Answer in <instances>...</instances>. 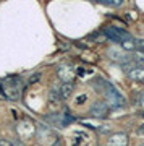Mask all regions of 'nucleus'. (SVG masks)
<instances>
[{
    "label": "nucleus",
    "instance_id": "f257e3e1",
    "mask_svg": "<svg viewBox=\"0 0 144 146\" xmlns=\"http://www.w3.org/2000/svg\"><path fill=\"white\" fill-rule=\"evenodd\" d=\"M104 36L107 37L108 41L115 42V44H123L125 41L133 39L129 33H126L125 29H122V28H113V26L107 28V29L104 31Z\"/></svg>",
    "mask_w": 144,
    "mask_h": 146
},
{
    "label": "nucleus",
    "instance_id": "f03ea898",
    "mask_svg": "<svg viewBox=\"0 0 144 146\" xmlns=\"http://www.w3.org/2000/svg\"><path fill=\"white\" fill-rule=\"evenodd\" d=\"M0 84H2L0 91L5 94L8 99H18L20 98L21 89L18 86V81H15V80H3Z\"/></svg>",
    "mask_w": 144,
    "mask_h": 146
},
{
    "label": "nucleus",
    "instance_id": "7ed1b4c3",
    "mask_svg": "<svg viewBox=\"0 0 144 146\" xmlns=\"http://www.w3.org/2000/svg\"><path fill=\"white\" fill-rule=\"evenodd\" d=\"M105 88H107V99L113 107H122V106H125V98L120 94V91L113 84L105 81Z\"/></svg>",
    "mask_w": 144,
    "mask_h": 146
},
{
    "label": "nucleus",
    "instance_id": "20e7f679",
    "mask_svg": "<svg viewBox=\"0 0 144 146\" xmlns=\"http://www.w3.org/2000/svg\"><path fill=\"white\" fill-rule=\"evenodd\" d=\"M57 73H58V76H60V80H62L63 83H71L73 78H75V68L70 67V65H62V67H58Z\"/></svg>",
    "mask_w": 144,
    "mask_h": 146
},
{
    "label": "nucleus",
    "instance_id": "39448f33",
    "mask_svg": "<svg viewBox=\"0 0 144 146\" xmlns=\"http://www.w3.org/2000/svg\"><path fill=\"white\" fill-rule=\"evenodd\" d=\"M107 146H128V136L126 133H115L108 138Z\"/></svg>",
    "mask_w": 144,
    "mask_h": 146
},
{
    "label": "nucleus",
    "instance_id": "423d86ee",
    "mask_svg": "<svg viewBox=\"0 0 144 146\" xmlns=\"http://www.w3.org/2000/svg\"><path fill=\"white\" fill-rule=\"evenodd\" d=\"M91 114H92V117H96V119H104V117L108 114V104H105V102H97V104H94L92 109H91Z\"/></svg>",
    "mask_w": 144,
    "mask_h": 146
},
{
    "label": "nucleus",
    "instance_id": "0eeeda50",
    "mask_svg": "<svg viewBox=\"0 0 144 146\" xmlns=\"http://www.w3.org/2000/svg\"><path fill=\"white\" fill-rule=\"evenodd\" d=\"M128 78L133 80V81H139V83H144V68H133L128 72Z\"/></svg>",
    "mask_w": 144,
    "mask_h": 146
},
{
    "label": "nucleus",
    "instance_id": "6e6552de",
    "mask_svg": "<svg viewBox=\"0 0 144 146\" xmlns=\"http://www.w3.org/2000/svg\"><path fill=\"white\" fill-rule=\"evenodd\" d=\"M71 93H73V84L71 83H65L62 88H60L58 98H60V99H67V98H70V96H71Z\"/></svg>",
    "mask_w": 144,
    "mask_h": 146
},
{
    "label": "nucleus",
    "instance_id": "1a4fd4ad",
    "mask_svg": "<svg viewBox=\"0 0 144 146\" xmlns=\"http://www.w3.org/2000/svg\"><path fill=\"white\" fill-rule=\"evenodd\" d=\"M136 52H139V54H143L144 55V41H136Z\"/></svg>",
    "mask_w": 144,
    "mask_h": 146
},
{
    "label": "nucleus",
    "instance_id": "9d476101",
    "mask_svg": "<svg viewBox=\"0 0 144 146\" xmlns=\"http://www.w3.org/2000/svg\"><path fill=\"white\" fill-rule=\"evenodd\" d=\"M0 146H13L10 143V141H7V140H0Z\"/></svg>",
    "mask_w": 144,
    "mask_h": 146
},
{
    "label": "nucleus",
    "instance_id": "9b49d317",
    "mask_svg": "<svg viewBox=\"0 0 144 146\" xmlns=\"http://www.w3.org/2000/svg\"><path fill=\"white\" fill-rule=\"evenodd\" d=\"M39 76H41L39 73H37V75H34V76H32V78L29 80V83H36V81H37V78H39Z\"/></svg>",
    "mask_w": 144,
    "mask_h": 146
},
{
    "label": "nucleus",
    "instance_id": "f8f14e48",
    "mask_svg": "<svg viewBox=\"0 0 144 146\" xmlns=\"http://www.w3.org/2000/svg\"><path fill=\"white\" fill-rule=\"evenodd\" d=\"M139 135H143V136H144V123L139 127Z\"/></svg>",
    "mask_w": 144,
    "mask_h": 146
},
{
    "label": "nucleus",
    "instance_id": "ddd939ff",
    "mask_svg": "<svg viewBox=\"0 0 144 146\" xmlns=\"http://www.w3.org/2000/svg\"><path fill=\"white\" fill-rule=\"evenodd\" d=\"M54 146H62V145H60V140H57V141H55V145H54Z\"/></svg>",
    "mask_w": 144,
    "mask_h": 146
},
{
    "label": "nucleus",
    "instance_id": "4468645a",
    "mask_svg": "<svg viewBox=\"0 0 144 146\" xmlns=\"http://www.w3.org/2000/svg\"><path fill=\"white\" fill-rule=\"evenodd\" d=\"M143 102H144V96H143Z\"/></svg>",
    "mask_w": 144,
    "mask_h": 146
}]
</instances>
